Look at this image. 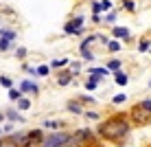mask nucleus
Returning a JSON list of instances; mask_svg holds the SVG:
<instances>
[{"label": "nucleus", "mask_w": 151, "mask_h": 147, "mask_svg": "<svg viewBox=\"0 0 151 147\" xmlns=\"http://www.w3.org/2000/svg\"><path fill=\"white\" fill-rule=\"evenodd\" d=\"M4 132H13V123H7V125H4Z\"/></svg>", "instance_id": "nucleus-36"}, {"label": "nucleus", "mask_w": 151, "mask_h": 147, "mask_svg": "<svg viewBox=\"0 0 151 147\" xmlns=\"http://www.w3.org/2000/svg\"><path fill=\"white\" fill-rule=\"evenodd\" d=\"M138 106L142 108V110H145V112H147V114H151V99H142V101H140Z\"/></svg>", "instance_id": "nucleus-27"}, {"label": "nucleus", "mask_w": 151, "mask_h": 147, "mask_svg": "<svg viewBox=\"0 0 151 147\" xmlns=\"http://www.w3.org/2000/svg\"><path fill=\"white\" fill-rule=\"evenodd\" d=\"M2 121H4V112H0V123H2Z\"/></svg>", "instance_id": "nucleus-37"}, {"label": "nucleus", "mask_w": 151, "mask_h": 147, "mask_svg": "<svg viewBox=\"0 0 151 147\" xmlns=\"http://www.w3.org/2000/svg\"><path fill=\"white\" fill-rule=\"evenodd\" d=\"M99 4H101V11L103 13L112 11V0H99Z\"/></svg>", "instance_id": "nucleus-24"}, {"label": "nucleus", "mask_w": 151, "mask_h": 147, "mask_svg": "<svg viewBox=\"0 0 151 147\" xmlns=\"http://www.w3.org/2000/svg\"><path fill=\"white\" fill-rule=\"evenodd\" d=\"M66 108H68V112H72V114H83V112H86V110L81 108L79 101H68V103H66Z\"/></svg>", "instance_id": "nucleus-12"}, {"label": "nucleus", "mask_w": 151, "mask_h": 147, "mask_svg": "<svg viewBox=\"0 0 151 147\" xmlns=\"http://www.w3.org/2000/svg\"><path fill=\"white\" fill-rule=\"evenodd\" d=\"M68 64H70L68 57H61V59H53V62H50V68H64V66H68Z\"/></svg>", "instance_id": "nucleus-15"}, {"label": "nucleus", "mask_w": 151, "mask_h": 147, "mask_svg": "<svg viewBox=\"0 0 151 147\" xmlns=\"http://www.w3.org/2000/svg\"><path fill=\"white\" fill-rule=\"evenodd\" d=\"M0 136H2V130H0Z\"/></svg>", "instance_id": "nucleus-38"}, {"label": "nucleus", "mask_w": 151, "mask_h": 147, "mask_svg": "<svg viewBox=\"0 0 151 147\" xmlns=\"http://www.w3.org/2000/svg\"><path fill=\"white\" fill-rule=\"evenodd\" d=\"M48 72H50V66H46V64H42L35 68V75L37 77H48Z\"/></svg>", "instance_id": "nucleus-17"}, {"label": "nucleus", "mask_w": 151, "mask_h": 147, "mask_svg": "<svg viewBox=\"0 0 151 147\" xmlns=\"http://www.w3.org/2000/svg\"><path fill=\"white\" fill-rule=\"evenodd\" d=\"M92 22H94V24H101L103 18H101V15H92Z\"/></svg>", "instance_id": "nucleus-35"}, {"label": "nucleus", "mask_w": 151, "mask_h": 147, "mask_svg": "<svg viewBox=\"0 0 151 147\" xmlns=\"http://www.w3.org/2000/svg\"><path fill=\"white\" fill-rule=\"evenodd\" d=\"M116 15H118V11L112 9V11H107L105 15H103V22H105V24H114V22H116Z\"/></svg>", "instance_id": "nucleus-16"}, {"label": "nucleus", "mask_w": 151, "mask_h": 147, "mask_svg": "<svg viewBox=\"0 0 151 147\" xmlns=\"http://www.w3.org/2000/svg\"><path fill=\"white\" fill-rule=\"evenodd\" d=\"M68 140H70L68 132H53V134L44 136L42 147H68Z\"/></svg>", "instance_id": "nucleus-2"}, {"label": "nucleus", "mask_w": 151, "mask_h": 147, "mask_svg": "<svg viewBox=\"0 0 151 147\" xmlns=\"http://www.w3.org/2000/svg\"><path fill=\"white\" fill-rule=\"evenodd\" d=\"M123 9L127 13H134L136 11V2H134V0H123Z\"/></svg>", "instance_id": "nucleus-20"}, {"label": "nucleus", "mask_w": 151, "mask_h": 147, "mask_svg": "<svg viewBox=\"0 0 151 147\" xmlns=\"http://www.w3.org/2000/svg\"><path fill=\"white\" fill-rule=\"evenodd\" d=\"M0 138H2V136H0Z\"/></svg>", "instance_id": "nucleus-40"}, {"label": "nucleus", "mask_w": 151, "mask_h": 147, "mask_svg": "<svg viewBox=\"0 0 151 147\" xmlns=\"http://www.w3.org/2000/svg\"><path fill=\"white\" fill-rule=\"evenodd\" d=\"M27 53H29V51L24 49V46H18V49H15V57H18V59H24Z\"/></svg>", "instance_id": "nucleus-29"}, {"label": "nucleus", "mask_w": 151, "mask_h": 147, "mask_svg": "<svg viewBox=\"0 0 151 147\" xmlns=\"http://www.w3.org/2000/svg\"><path fill=\"white\" fill-rule=\"evenodd\" d=\"M20 92H29V94H37L40 92V86L35 81H31V79H24V81H20V88H18Z\"/></svg>", "instance_id": "nucleus-5"}, {"label": "nucleus", "mask_w": 151, "mask_h": 147, "mask_svg": "<svg viewBox=\"0 0 151 147\" xmlns=\"http://www.w3.org/2000/svg\"><path fill=\"white\" fill-rule=\"evenodd\" d=\"M83 114H86L88 119H92V121H99V119H101V114H99V112H83Z\"/></svg>", "instance_id": "nucleus-32"}, {"label": "nucleus", "mask_w": 151, "mask_h": 147, "mask_svg": "<svg viewBox=\"0 0 151 147\" xmlns=\"http://www.w3.org/2000/svg\"><path fill=\"white\" fill-rule=\"evenodd\" d=\"M81 59H86V62H92V59H94V53H92L90 49H83V51H81Z\"/></svg>", "instance_id": "nucleus-25"}, {"label": "nucleus", "mask_w": 151, "mask_h": 147, "mask_svg": "<svg viewBox=\"0 0 151 147\" xmlns=\"http://www.w3.org/2000/svg\"><path fill=\"white\" fill-rule=\"evenodd\" d=\"M9 49H13V42H9V40H4V38H0V53H4V51H9Z\"/></svg>", "instance_id": "nucleus-23"}, {"label": "nucleus", "mask_w": 151, "mask_h": 147, "mask_svg": "<svg viewBox=\"0 0 151 147\" xmlns=\"http://www.w3.org/2000/svg\"><path fill=\"white\" fill-rule=\"evenodd\" d=\"M83 22H86V15L79 13V15H75V18H70L68 22L64 24V33L66 35H83Z\"/></svg>", "instance_id": "nucleus-3"}, {"label": "nucleus", "mask_w": 151, "mask_h": 147, "mask_svg": "<svg viewBox=\"0 0 151 147\" xmlns=\"http://www.w3.org/2000/svg\"><path fill=\"white\" fill-rule=\"evenodd\" d=\"M77 101H79V103H94V99H92V97H86V94H83V97H79V99H77Z\"/></svg>", "instance_id": "nucleus-33"}, {"label": "nucleus", "mask_w": 151, "mask_h": 147, "mask_svg": "<svg viewBox=\"0 0 151 147\" xmlns=\"http://www.w3.org/2000/svg\"><path fill=\"white\" fill-rule=\"evenodd\" d=\"M114 81H116L118 86H127L129 75H127V72H123V70H116V72H114Z\"/></svg>", "instance_id": "nucleus-11"}, {"label": "nucleus", "mask_w": 151, "mask_h": 147, "mask_svg": "<svg viewBox=\"0 0 151 147\" xmlns=\"http://www.w3.org/2000/svg\"><path fill=\"white\" fill-rule=\"evenodd\" d=\"M105 46H107V51H112V53H118V51L123 49V44H121L118 40H107Z\"/></svg>", "instance_id": "nucleus-13"}, {"label": "nucleus", "mask_w": 151, "mask_h": 147, "mask_svg": "<svg viewBox=\"0 0 151 147\" xmlns=\"http://www.w3.org/2000/svg\"><path fill=\"white\" fill-rule=\"evenodd\" d=\"M70 81H72V72L70 70L59 72V77H57V83H59V86H70Z\"/></svg>", "instance_id": "nucleus-9"}, {"label": "nucleus", "mask_w": 151, "mask_h": 147, "mask_svg": "<svg viewBox=\"0 0 151 147\" xmlns=\"http://www.w3.org/2000/svg\"><path fill=\"white\" fill-rule=\"evenodd\" d=\"M4 119H9L11 123H24V119L18 114V110H7V112H4Z\"/></svg>", "instance_id": "nucleus-10"}, {"label": "nucleus", "mask_w": 151, "mask_h": 147, "mask_svg": "<svg viewBox=\"0 0 151 147\" xmlns=\"http://www.w3.org/2000/svg\"><path fill=\"white\" fill-rule=\"evenodd\" d=\"M149 51H151V49H149Z\"/></svg>", "instance_id": "nucleus-41"}, {"label": "nucleus", "mask_w": 151, "mask_h": 147, "mask_svg": "<svg viewBox=\"0 0 151 147\" xmlns=\"http://www.w3.org/2000/svg\"><path fill=\"white\" fill-rule=\"evenodd\" d=\"M129 119H132L134 125H147V123H151V114H147L140 106H134V108H132Z\"/></svg>", "instance_id": "nucleus-4"}, {"label": "nucleus", "mask_w": 151, "mask_h": 147, "mask_svg": "<svg viewBox=\"0 0 151 147\" xmlns=\"http://www.w3.org/2000/svg\"><path fill=\"white\" fill-rule=\"evenodd\" d=\"M24 147H42V143H40V140H27Z\"/></svg>", "instance_id": "nucleus-34"}, {"label": "nucleus", "mask_w": 151, "mask_h": 147, "mask_svg": "<svg viewBox=\"0 0 151 147\" xmlns=\"http://www.w3.org/2000/svg\"><path fill=\"white\" fill-rule=\"evenodd\" d=\"M0 38H4V40H9V42H15V40H18V31L0 27Z\"/></svg>", "instance_id": "nucleus-7"}, {"label": "nucleus", "mask_w": 151, "mask_h": 147, "mask_svg": "<svg viewBox=\"0 0 151 147\" xmlns=\"http://www.w3.org/2000/svg\"><path fill=\"white\" fill-rule=\"evenodd\" d=\"M149 88H151V81H149Z\"/></svg>", "instance_id": "nucleus-39"}, {"label": "nucleus", "mask_w": 151, "mask_h": 147, "mask_svg": "<svg viewBox=\"0 0 151 147\" xmlns=\"http://www.w3.org/2000/svg\"><path fill=\"white\" fill-rule=\"evenodd\" d=\"M31 108V101H29V99L27 97H22V99H18V110H20V112H27V110Z\"/></svg>", "instance_id": "nucleus-18"}, {"label": "nucleus", "mask_w": 151, "mask_h": 147, "mask_svg": "<svg viewBox=\"0 0 151 147\" xmlns=\"http://www.w3.org/2000/svg\"><path fill=\"white\" fill-rule=\"evenodd\" d=\"M68 66H70V68H68V70L72 72V77H75V75H77V72H79V70H81V64H79V62H70V64H68Z\"/></svg>", "instance_id": "nucleus-28"}, {"label": "nucleus", "mask_w": 151, "mask_h": 147, "mask_svg": "<svg viewBox=\"0 0 151 147\" xmlns=\"http://www.w3.org/2000/svg\"><path fill=\"white\" fill-rule=\"evenodd\" d=\"M44 127L46 130H59L61 127V121H50L48 119V121H44Z\"/></svg>", "instance_id": "nucleus-22"}, {"label": "nucleus", "mask_w": 151, "mask_h": 147, "mask_svg": "<svg viewBox=\"0 0 151 147\" xmlns=\"http://www.w3.org/2000/svg\"><path fill=\"white\" fill-rule=\"evenodd\" d=\"M149 49H151V42H149V40H142V42L138 44V51H140V53H145V51H149Z\"/></svg>", "instance_id": "nucleus-30"}, {"label": "nucleus", "mask_w": 151, "mask_h": 147, "mask_svg": "<svg viewBox=\"0 0 151 147\" xmlns=\"http://www.w3.org/2000/svg\"><path fill=\"white\" fill-rule=\"evenodd\" d=\"M125 101H127V94H125V92H121V94H116V97L112 99V103H125Z\"/></svg>", "instance_id": "nucleus-31"}, {"label": "nucleus", "mask_w": 151, "mask_h": 147, "mask_svg": "<svg viewBox=\"0 0 151 147\" xmlns=\"http://www.w3.org/2000/svg\"><path fill=\"white\" fill-rule=\"evenodd\" d=\"M9 99H11V101H18V99H22V92H20L18 88H11V90H9Z\"/></svg>", "instance_id": "nucleus-26"}, {"label": "nucleus", "mask_w": 151, "mask_h": 147, "mask_svg": "<svg viewBox=\"0 0 151 147\" xmlns=\"http://www.w3.org/2000/svg\"><path fill=\"white\" fill-rule=\"evenodd\" d=\"M0 147H20V143L15 140L13 134H9V136H2V138H0Z\"/></svg>", "instance_id": "nucleus-8"}, {"label": "nucleus", "mask_w": 151, "mask_h": 147, "mask_svg": "<svg viewBox=\"0 0 151 147\" xmlns=\"http://www.w3.org/2000/svg\"><path fill=\"white\" fill-rule=\"evenodd\" d=\"M129 130H132V123H129V119L125 117V114H114V117L105 119L101 125H99L96 132H99V136H101V138L118 143V140H123L125 136L129 134Z\"/></svg>", "instance_id": "nucleus-1"}, {"label": "nucleus", "mask_w": 151, "mask_h": 147, "mask_svg": "<svg viewBox=\"0 0 151 147\" xmlns=\"http://www.w3.org/2000/svg\"><path fill=\"white\" fill-rule=\"evenodd\" d=\"M121 66H123V62H121V59H110V62H107V66H105V68H107V70H114V72H116V70H118Z\"/></svg>", "instance_id": "nucleus-19"}, {"label": "nucleus", "mask_w": 151, "mask_h": 147, "mask_svg": "<svg viewBox=\"0 0 151 147\" xmlns=\"http://www.w3.org/2000/svg\"><path fill=\"white\" fill-rule=\"evenodd\" d=\"M88 75H99L103 79V77L110 75V70H107V68H88Z\"/></svg>", "instance_id": "nucleus-14"}, {"label": "nucleus", "mask_w": 151, "mask_h": 147, "mask_svg": "<svg viewBox=\"0 0 151 147\" xmlns=\"http://www.w3.org/2000/svg\"><path fill=\"white\" fill-rule=\"evenodd\" d=\"M112 35L116 40H129L132 38V33H129L127 27H112Z\"/></svg>", "instance_id": "nucleus-6"}, {"label": "nucleus", "mask_w": 151, "mask_h": 147, "mask_svg": "<svg viewBox=\"0 0 151 147\" xmlns=\"http://www.w3.org/2000/svg\"><path fill=\"white\" fill-rule=\"evenodd\" d=\"M0 86L11 90V88H13V79H11V77H7V75H2V77H0Z\"/></svg>", "instance_id": "nucleus-21"}]
</instances>
